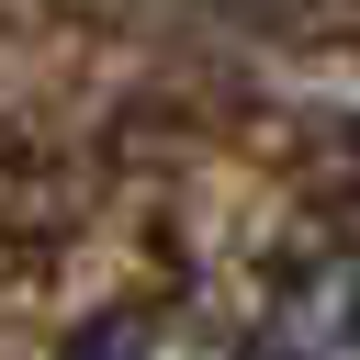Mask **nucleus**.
<instances>
[{"mask_svg":"<svg viewBox=\"0 0 360 360\" xmlns=\"http://www.w3.org/2000/svg\"><path fill=\"white\" fill-rule=\"evenodd\" d=\"M270 360H360V248H315L270 292Z\"/></svg>","mask_w":360,"mask_h":360,"instance_id":"obj_1","label":"nucleus"},{"mask_svg":"<svg viewBox=\"0 0 360 360\" xmlns=\"http://www.w3.org/2000/svg\"><path fill=\"white\" fill-rule=\"evenodd\" d=\"M68 360H236V349H214V338H191V326H169V315H124V326H101V338H79Z\"/></svg>","mask_w":360,"mask_h":360,"instance_id":"obj_2","label":"nucleus"}]
</instances>
